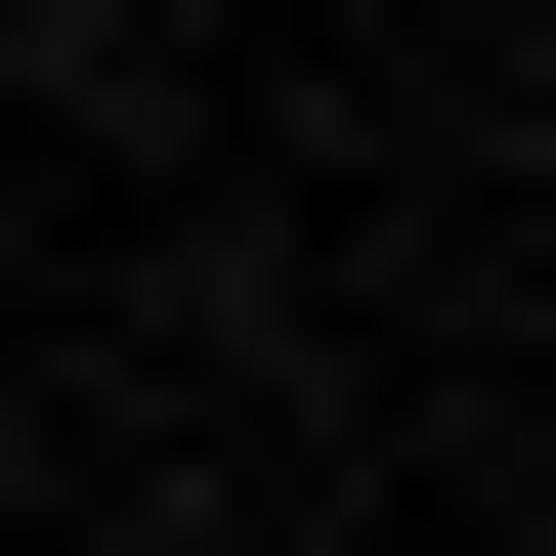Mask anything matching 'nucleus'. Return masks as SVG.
Masks as SVG:
<instances>
[{
    "instance_id": "1",
    "label": "nucleus",
    "mask_w": 556,
    "mask_h": 556,
    "mask_svg": "<svg viewBox=\"0 0 556 556\" xmlns=\"http://www.w3.org/2000/svg\"><path fill=\"white\" fill-rule=\"evenodd\" d=\"M0 43H129V0H0Z\"/></svg>"
}]
</instances>
